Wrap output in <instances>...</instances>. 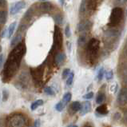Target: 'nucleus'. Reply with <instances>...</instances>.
Listing matches in <instances>:
<instances>
[{"label": "nucleus", "mask_w": 127, "mask_h": 127, "mask_svg": "<svg viewBox=\"0 0 127 127\" xmlns=\"http://www.w3.org/2000/svg\"><path fill=\"white\" fill-rule=\"evenodd\" d=\"M9 97V93L6 90H3L2 91V98H3V101H6L7 98H8Z\"/></svg>", "instance_id": "nucleus-30"}, {"label": "nucleus", "mask_w": 127, "mask_h": 127, "mask_svg": "<svg viewBox=\"0 0 127 127\" xmlns=\"http://www.w3.org/2000/svg\"><path fill=\"white\" fill-rule=\"evenodd\" d=\"M124 82L126 84H127V73L125 74V77H124Z\"/></svg>", "instance_id": "nucleus-37"}, {"label": "nucleus", "mask_w": 127, "mask_h": 127, "mask_svg": "<svg viewBox=\"0 0 127 127\" xmlns=\"http://www.w3.org/2000/svg\"><path fill=\"white\" fill-rule=\"evenodd\" d=\"M42 104H43V100H42V99L36 100L35 101H34V102L31 104V110H35L38 106H42Z\"/></svg>", "instance_id": "nucleus-16"}, {"label": "nucleus", "mask_w": 127, "mask_h": 127, "mask_svg": "<svg viewBox=\"0 0 127 127\" xmlns=\"http://www.w3.org/2000/svg\"><path fill=\"white\" fill-rule=\"evenodd\" d=\"M25 53H26V47L22 42L18 44L13 49V50L9 54L8 59L4 66L2 74L5 78H11L15 74V72L19 67L22 59L24 56Z\"/></svg>", "instance_id": "nucleus-1"}, {"label": "nucleus", "mask_w": 127, "mask_h": 127, "mask_svg": "<svg viewBox=\"0 0 127 127\" xmlns=\"http://www.w3.org/2000/svg\"><path fill=\"white\" fill-rule=\"evenodd\" d=\"M91 110V104L89 101H85L82 104H81V109H80V114L82 116L89 113Z\"/></svg>", "instance_id": "nucleus-9"}, {"label": "nucleus", "mask_w": 127, "mask_h": 127, "mask_svg": "<svg viewBox=\"0 0 127 127\" xmlns=\"http://www.w3.org/2000/svg\"><path fill=\"white\" fill-rule=\"evenodd\" d=\"M124 118H125V120H126V122H127V112L125 114V116H124Z\"/></svg>", "instance_id": "nucleus-39"}, {"label": "nucleus", "mask_w": 127, "mask_h": 127, "mask_svg": "<svg viewBox=\"0 0 127 127\" xmlns=\"http://www.w3.org/2000/svg\"><path fill=\"white\" fill-rule=\"evenodd\" d=\"M74 72H70V74H69V76L67 77V80H66V84H67V86L72 85V83H73V81H74Z\"/></svg>", "instance_id": "nucleus-24"}, {"label": "nucleus", "mask_w": 127, "mask_h": 127, "mask_svg": "<svg viewBox=\"0 0 127 127\" xmlns=\"http://www.w3.org/2000/svg\"><path fill=\"white\" fill-rule=\"evenodd\" d=\"M34 127H40V121L36 120L35 124H34Z\"/></svg>", "instance_id": "nucleus-33"}, {"label": "nucleus", "mask_w": 127, "mask_h": 127, "mask_svg": "<svg viewBox=\"0 0 127 127\" xmlns=\"http://www.w3.org/2000/svg\"><path fill=\"white\" fill-rule=\"evenodd\" d=\"M86 9H87V1L86 0H82L80 4L79 12H80V14H84L86 11Z\"/></svg>", "instance_id": "nucleus-20"}, {"label": "nucleus", "mask_w": 127, "mask_h": 127, "mask_svg": "<svg viewBox=\"0 0 127 127\" xmlns=\"http://www.w3.org/2000/svg\"><path fill=\"white\" fill-rule=\"evenodd\" d=\"M96 113L100 115H106L108 114V109L106 105H101L96 109Z\"/></svg>", "instance_id": "nucleus-11"}, {"label": "nucleus", "mask_w": 127, "mask_h": 127, "mask_svg": "<svg viewBox=\"0 0 127 127\" xmlns=\"http://www.w3.org/2000/svg\"><path fill=\"white\" fill-rule=\"evenodd\" d=\"M70 73V69H65L63 72V78H66L69 74Z\"/></svg>", "instance_id": "nucleus-29"}, {"label": "nucleus", "mask_w": 127, "mask_h": 127, "mask_svg": "<svg viewBox=\"0 0 127 127\" xmlns=\"http://www.w3.org/2000/svg\"><path fill=\"white\" fill-rule=\"evenodd\" d=\"M71 127H78L77 126H71Z\"/></svg>", "instance_id": "nucleus-42"}, {"label": "nucleus", "mask_w": 127, "mask_h": 127, "mask_svg": "<svg viewBox=\"0 0 127 127\" xmlns=\"http://www.w3.org/2000/svg\"><path fill=\"white\" fill-rule=\"evenodd\" d=\"M26 123V119L21 114H15L10 119V127H23Z\"/></svg>", "instance_id": "nucleus-4"}, {"label": "nucleus", "mask_w": 127, "mask_h": 127, "mask_svg": "<svg viewBox=\"0 0 127 127\" xmlns=\"http://www.w3.org/2000/svg\"><path fill=\"white\" fill-rule=\"evenodd\" d=\"M70 107H71V110L74 112H78L80 110V109H81V103L79 102V101H74V102L71 104Z\"/></svg>", "instance_id": "nucleus-18"}, {"label": "nucleus", "mask_w": 127, "mask_h": 127, "mask_svg": "<svg viewBox=\"0 0 127 127\" xmlns=\"http://www.w3.org/2000/svg\"><path fill=\"white\" fill-rule=\"evenodd\" d=\"M66 60V54L64 53H59L55 56V63L58 66H61Z\"/></svg>", "instance_id": "nucleus-10"}, {"label": "nucleus", "mask_w": 127, "mask_h": 127, "mask_svg": "<svg viewBox=\"0 0 127 127\" xmlns=\"http://www.w3.org/2000/svg\"><path fill=\"white\" fill-rule=\"evenodd\" d=\"M71 97H72V94H71V93H70V92H68V93H66L64 94V96H63V100H62V101L66 105L68 104V102L70 101V100H71Z\"/></svg>", "instance_id": "nucleus-19"}, {"label": "nucleus", "mask_w": 127, "mask_h": 127, "mask_svg": "<svg viewBox=\"0 0 127 127\" xmlns=\"http://www.w3.org/2000/svg\"><path fill=\"white\" fill-rule=\"evenodd\" d=\"M86 33L81 34V35L79 36L78 40V44L79 46H82L86 44Z\"/></svg>", "instance_id": "nucleus-14"}, {"label": "nucleus", "mask_w": 127, "mask_h": 127, "mask_svg": "<svg viewBox=\"0 0 127 127\" xmlns=\"http://www.w3.org/2000/svg\"><path fill=\"white\" fill-rule=\"evenodd\" d=\"M7 19V12L6 10H0V24H4Z\"/></svg>", "instance_id": "nucleus-17"}, {"label": "nucleus", "mask_w": 127, "mask_h": 127, "mask_svg": "<svg viewBox=\"0 0 127 127\" xmlns=\"http://www.w3.org/2000/svg\"><path fill=\"white\" fill-rule=\"evenodd\" d=\"M126 15H127V10H126Z\"/></svg>", "instance_id": "nucleus-43"}, {"label": "nucleus", "mask_w": 127, "mask_h": 127, "mask_svg": "<svg viewBox=\"0 0 127 127\" xmlns=\"http://www.w3.org/2000/svg\"><path fill=\"white\" fill-rule=\"evenodd\" d=\"M93 97H94V93H93V92H90V93H88V94H85V95L83 96V98L89 100V99H91Z\"/></svg>", "instance_id": "nucleus-31"}, {"label": "nucleus", "mask_w": 127, "mask_h": 127, "mask_svg": "<svg viewBox=\"0 0 127 127\" xmlns=\"http://www.w3.org/2000/svg\"><path fill=\"white\" fill-rule=\"evenodd\" d=\"M25 6H26V2L24 1H19V2L13 3L10 9V14H15L17 13H19Z\"/></svg>", "instance_id": "nucleus-6"}, {"label": "nucleus", "mask_w": 127, "mask_h": 127, "mask_svg": "<svg viewBox=\"0 0 127 127\" xmlns=\"http://www.w3.org/2000/svg\"><path fill=\"white\" fill-rule=\"evenodd\" d=\"M104 74H105V70H104L103 67H101L98 70V73H97V79H98V81L102 80Z\"/></svg>", "instance_id": "nucleus-26"}, {"label": "nucleus", "mask_w": 127, "mask_h": 127, "mask_svg": "<svg viewBox=\"0 0 127 127\" xmlns=\"http://www.w3.org/2000/svg\"><path fill=\"white\" fill-rule=\"evenodd\" d=\"M105 98H106V96H105V94L103 93H100L97 96V98H96V103L97 104H101L102 103Z\"/></svg>", "instance_id": "nucleus-21"}, {"label": "nucleus", "mask_w": 127, "mask_h": 127, "mask_svg": "<svg viewBox=\"0 0 127 127\" xmlns=\"http://www.w3.org/2000/svg\"><path fill=\"white\" fill-rule=\"evenodd\" d=\"M60 1H61V4H62V5H63V4H64L65 0H60Z\"/></svg>", "instance_id": "nucleus-40"}, {"label": "nucleus", "mask_w": 127, "mask_h": 127, "mask_svg": "<svg viewBox=\"0 0 127 127\" xmlns=\"http://www.w3.org/2000/svg\"><path fill=\"white\" fill-rule=\"evenodd\" d=\"M113 77H114L113 71L110 70V71L106 72V80H111V79L113 78Z\"/></svg>", "instance_id": "nucleus-28"}, {"label": "nucleus", "mask_w": 127, "mask_h": 127, "mask_svg": "<svg viewBox=\"0 0 127 127\" xmlns=\"http://www.w3.org/2000/svg\"><path fill=\"white\" fill-rule=\"evenodd\" d=\"M6 4V0H0V6H3Z\"/></svg>", "instance_id": "nucleus-34"}, {"label": "nucleus", "mask_w": 127, "mask_h": 127, "mask_svg": "<svg viewBox=\"0 0 127 127\" xmlns=\"http://www.w3.org/2000/svg\"><path fill=\"white\" fill-rule=\"evenodd\" d=\"M54 21H55V23L58 24V25H60L63 23V16H62L61 14H57L54 15Z\"/></svg>", "instance_id": "nucleus-22"}, {"label": "nucleus", "mask_w": 127, "mask_h": 127, "mask_svg": "<svg viewBox=\"0 0 127 127\" xmlns=\"http://www.w3.org/2000/svg\"><path fill=\"white\" fill-rule=\"evenodd\" d=\"M0 98H1V97H0Z\"/></svg>", "instance_id": "nucleus-44"}, {"label": "nucleus", "mask_w": 127, "mask_h": 127, "mask_svg": "<svg viewBox=\"0 0 127 127\" xmlns=\"http://www.w3.org/2000/svg\"><path fill=\"white\" fill-rule=\"evenodd\" d=\"M3 59H4V56H3L2 54H0V68H1L2 65L3 63Z\"/></svg>", "instance_id": "nucleus-32"}, {"label": "nucleus", "mask_w": 127, "mask_h": 127, "mask_svg": "<svg viewBox=\"0 0 127 127\" xmlns=\"http://www.w3.org/2000/svg\"><path fill=\"white\" fill-rule=\"evenodd\" d=\"M118 101L121 106H127V88H123L121 90L120 94H118Z\"/></svg>", "instance_id": "nucleus-8"}, {"label": "nucleus", "mask_w": 127, "mask_h": 127, "mask_svg": "<svg viewBox=\"0 0 127 127\" xmlns=\"http://www.w3.org/2000/svg\"><path fill=\"white\" fill-rule=\"evenodd\" d=\"M100 48V42L96 38L90 39L87 44V54L90 59H94L96 57Z\"/></svg>", "instance_id": "nucleus-2"}, {"label": "nucleus", "mask_w": 127, "mask_h": 127, "mask_svg": "<svg viewBox=\"0 0 127 127\" xmlns=\"http://www.w3.org/2000/svg\"><path fill=\"white\" fill-rule=\"evenodd\" d=\"M39 1H47V0H39Z\"/></svg>", "instance_id": "nucleus-41"}, {"label": "nucleus", "mask_w": 127, "mask_h": 127, "mask_svg": "<svg viewBox=\"0 0 127 127\" xmlns=\"http://www.w3.org/2000/svg\"><path fill=\"white\" fill-rule=\"evenodd\" d=\"M41 8L43 10H46V11H50V10H51L53 9V5L51 4L50 2H42L41 6H40Z\"/></svg>", "instance_id": "nucleus-15"}, {"label": "nucleus", "mask_w": 127, "mask_h": 127, "mask_svg": "<svg viewBox=\"0 0 127 127\" xmlns=\"http://www.w3.org/2000/svg\"><path fill=\"white\" fill-rule=\"evenodd\" d=\"M54 47L59 50L63 46V34L58 26L54 27Z\"/></svg>", "instance_id": "nucleus-5"}, {"label": "nucleus", "mask_w": 127, "mask_h": 127, "mask_svg": "<svg viewBox=\"0 0 127 127\" xmlns=\"http://www.w3.org/2000/svg\"><path fill=\"white\" fill-rule=\"evenodd\" d=\"M122 9L121 7H114L112 10L111 14L110 17V23L109 26L110 27H116L118 24L120 23V22L122 19Z\"/></svg>", "instance_id": "nucleus-3"}, {"label": "nucleus", "mask_w": 127, "mask_h": 127, "mask_svg": "<svg viewBox=\"0 0 127 127\" xmlns=\"http://www.w3.org/2000/svg\"><path fill=\"white\" fill-rule=\"evenodd\" d=\"M127 0H118V3H121V4H123V3L126 2Z\"/></svg>", "instance_id": "nucleus-36"}, {"label": "nucleus", "mask_w": 127, "mask_h": 127, "mask_svg": "<svg viewBox=\"0 0 127 127\" xmlns=\"http://www.w3.org/2000/svg\"><path fill=\"white\" fill-rule=\"evenodd\" d=\"M65 106H66V105H65L63 101H59V102H58L56 104V106H55V109H56V110H58L59 112H62L63 110H64V108Z\"/></svg>", "instance_id": "nucleus-23"}, {"label": "nucleus", "mask_w": 127, "mask_h": 127, "mask_svg": "<svg viewBox=\"0 0 127 127\" xmlns=\"http://www.w3.org/2000/svg\"><path fill=\"white\" fill-rule=\"evenodd\" d=\"M124 53H125V54L127 56V46H126V48H125V50H124Z\"/></svg>", "instance_id": "nucleus-38"}, {"label": "nucleus", "mask_w": 127, "mask_h": 127, "mask_svg": "<svg viewBox=\"0 0 127 127\" xmlns=\"http://www.w3.org/2000/svg\"><path fill=\"white\" fill-rule=\"evenodd\" d=\"M44 92L46 94H48V95H50V96H54V91L53 90V89L51 88V87H50V86H47L46 87V88L44 89Z\"/></svg>", "instance_id": "nucleus-25"}, {"label": "nucleus", "mask_w": 127, "mask_h": 127, "mask_svg": "<svg viewBox=\"0 0 127 127\" xmlns=\"http://www.w3.org/2000/svg\"><path fill=\"white\" fill-rule=\"evenodd\" d=\"M91 25H92L91 23H90V21L89 20L80 22V23L78 24V31L81 34L86 33V31H88L90 29Z\"/></svg>", "instance_id": "nucleus-7"}, {"label": "nucleus", "mask_w": 127, "mask_h": 127, "mask_svg": "<svg viewBox=\"0 0 127 127\" xmlns=\"http://www.w3.org/2000/svg\"><path fill=\"white\" fill-rule=\"evenodd\" d=\"M6 33H7V31H6V30H4V31H2V34H1V37H2V38H4L5 36H6Z\"/></svg>", "instance_id": "nucleus-35"}, {"label": "nucleus", "mask_w": 127, "mask_h": 127, "mask_svg": "<svg viewBox=\"0 0 127 127\" xmlns=\"http://www.w3.org/2000/svg\"><path fill=\"white\" fill-rule=\"evenodd\" d=\"M16 26H17V23H15V22H14V23H10V25L9 26L8 30H7V37H8L9 38L13 35L14 31V30H15Z\"/></svg>", "instance_id": "nucleus-13"}, {"label": "nucleus", "mask_w": 127, "mask_h": 127, "mask_svg": "<svg viewBox=\"0 0 127 127\" xmlns=\"http://www.w3.org/2000/svg\"><path fill=\"white\" fill-rule=\"evenodd\" d=\"M22 38H23L22 34H18L15 36V37H14L11 40V42H10V46H16L18 44H19V43L21 42Z\"/></svg>", "instance_id": "nucleus-12"}, {"label": "nucleus", "mask_w": 127, "mask_h": 127, "mask_svg": "<svg viewBox=\"0 0 127 127\" xmlns=\"http://www.w3.org/2000/svg\"><path fill=\"white\" fill-rule=\"evenodd\" d=\"M65 34L67 38H70V35H71V31H70V27L69 25L66 27V29H65Z\"/></svg>", "instance_id": "nucleus-27"}]
</instances>
